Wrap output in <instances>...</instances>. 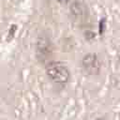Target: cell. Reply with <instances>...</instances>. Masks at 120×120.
<instances>
[{"mask_svg": "<svg viewBox=\"0 0 120 120\" xmlns=\"http://www.w3.org/2000/svg\"><path fill=\"white\" fill-rule=\"evenodd\" d=\"M58 3H60V4H67V3H68L70 0H56Z\"/></svg>", "mask_w": 120, "mask_h": 120, "instance_id": "obj_3", "label": "cell"}, {"mask_svg": "<svg viewBox=\"0 0 120 120\" xmlns=\"http://www.w3.org/2000/svg\"><path fill=\"white\" fill-rule=\"evenodd\" d=\"M46 74L50 81L58 87H65L70 79V72L68 67L57 61H52L46 66Z\"/></svg>", "mask_w": 120, "mask_h": 120, "instance_id": "obj_1", "label": "cell"}, {"mask_svg": "<svg viewBox=\"0 0 120 120\" xmlns=\"http://www.w3.org/2000/svg\"><path fill=\"white\" fill-rule=\"evenodd\" d=\"M95 120H106L105 118H101V117H99V118H96Z\"/></svg>", "mask_w": 120, "mask_h": 120, "instance_id": "obj_4", "label": "cell"}, {"mask_svg": "<svg viewBox=\"0 0 120 120\" xmlns=\"http://www.w3.org/2000/svg\"><path fill=\"white\" fill-rule=\"evenodd\" d=\"M83 69L89 74H97L99 70L100 64L96 54H87L82 59Z\"/></svg>", "mask_w": 120, "mask_h": 120, "instance_id": "obj_2", "label": "cell"}]
</instances>
